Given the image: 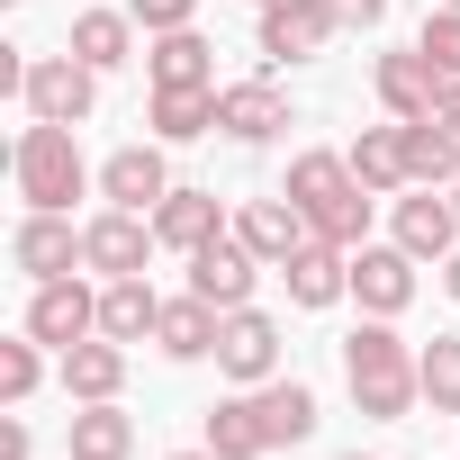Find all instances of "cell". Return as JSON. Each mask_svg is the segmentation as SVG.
Listing matches in <instances>:
<instances>
[{
    "label": "cell",
    "instance_id": "2e32d148",
    "mask_svg": "<svg viewBox=\"0 0 460 460\" xmlns=\"http://www.w3.org/2000/svg\"><path fill=\"white\" fill-rule=\"evenodd\" d=\"M397 244H406L415 262H451V244H460V208H451V199H433V190L397 199Z\"/></svg>",
    "mask_w": 460,
    "mask_h": 460
},
{
    "label": "cell",
    "instance_id": "1f68e13d",
    "mask_svg": "<svg viewBox=\"0 0 460 460\" xmlns=\"http://www.w3.org/2000/svg\"><path fill=\"white\" fill-rule=\"evenodd\" d=\"M37 379H46L37 334H28V343H0V397H10V406H28V397H37Z\"/></svg>",
    "mask_w": 460,
    "mask_h": 460
},
{
    "label": "cell",
    "instance_id": "ba28073f",
    "mask_svg": "<svg viewBox=\"0 0 460 460\" xmlns=\"http://www.w3.org/2000/svg\"><path fill=\"white\" fill-rule=\"evenodd\" d=\"M217 370L235 379V388H262V379H280V325L262 316V307H235L217 325Z\"/></svg>",
    "mask_w": 460,
    "mask_h": 460
},
{
    "label": "cell",
    "instance_id": "7402d4cb",
    "mask_svg": "<svg viewBox=\"0 0 460 460\" xmlns=\"http://www.w3.org/2000/svg\"><path fill=\"white\" fill-rule=\"evenodd\" d=\"M154 235H163V253L217 244V190H172V199L154 208Z\"/></svg>",
    "mask_w": 460,
    "mask_h": 460
},
{
    "label": "cell",
    "instance_id": "9a60e30c",
    "mask_svg": "<svg viewBox=\"0 0 460 460\" xmlns=\"http://www.w3.org/2000/svg\"><path fill=\"white\" fill-rule=\"evenodd\" d=\"M100 190H109V208H145V217H154V208L172 199V172H163L154 145H127V154L100 163Z\"/></svg>",
    "mask_w": 460,
    "mask_h": 460
},
{
    "label": "cell",
    "instance_id": "d4e9b609",
    "mask_svg": "<svg viewBox=\"0 0 460 460\" xmlns=\"http://www.w3.org/2000/svg\"><path fill=\"white\" fill-rule=\"evenodd\" d=\"M73 55H82L91 73H118V64L136 55V19H127V10H82V19H73Z\"/></svg>",
    "mask_w": 460,
    "mask_h": 460
},
{
    "label": "cell",
    "instance_id": "52a82bcc",
    "mask_svg": "<svg viewBox=\"0 0 460 460\" xmlns=\"http://www.w3.org/2000/svg\"><path fill=\"white\" fill-rule=\"evenodd\" d=\"M253 271H262V253H253L244 235H217V244H199V253H190V289H199L217 316L253 307Z\"/></svg>",
    "mask_w": 460,
    "mask_h": 460
},
{
    "label": "cell",
    "instance_id": "44dd1931",
    "mask_svg": "<svg viewBox=\"0 0 460 460\" xmlns=\"http://www.w3.org/2000/svg\"><path fill=\"white\" fill-rule=\"evenodd\" d=\"M64 388H73V406H100V397H118V388H127V343H109V334L73 343V352H64Z\"/></svg>",
    "mask_w": 460,
    "mask_h": 460
},
{
    "label": "cell",
    "instance_id": "4fadbf2b",
    "mask_svg": "<svg viewBox=\"0 0 460 460\" xmlns=\"http://www.w3.org/2000/svg\"><path fill=\"white\" fill-rule=\"evenodd\" d=\"M217 127L235 136V145H271V136L289 127L280 82H226V91H217Z\"/></svg>",
    "mask_w": 460,
    "mask_h": 460
},
{
    "label": "cell",
    "instance_id": "7a4b0ae2",
    "mask_svg": "<svg viewBox=\"0 0 460 460\" xmlns=\"http://www.w3.org/2000/svg\"><path fill=\"white\" fill-rule=\"evenodd\" d=\"M298 208H307V226H316V244H361L370 235V190L352 181V154H298L289 163V181H280Z\"/></svg>",
    "mask_w": 460,
    "mask_h": 460
},
{
    "label": "cell",
    "instance_id": "e0dca14e",
    "mask_svg": "<svg viewBox=\"0 0 460 460\" xmlns=\"http://www.w3.org/2000/svg\"><path fill=\"white\" fill-rule=\"evenodd\" d=\"M154 91H217V46L199 37V28H172V37H154Z\"/></svg>",
    "mask_w": 460,
    "mask_h": 460
},
{
    "label": "cell",
    "instance_id": "f1b7e54d",
    "mask_svg": "<svg viewBox=\"0 0 460 460\" xmlns=\"http://www.w3.org/2000/svg\"><path fill=\"white\" fill-rule=\"evenodd\" d=\"M208 127H217V91H154V136L190 145V136H208Z\"/></svg>",
    "mask_w": 460,
    "mask_h": 460
},
{
    "label": "cell",
    "instance_id": "ac0fdd59",
    "mask_svg": "<svg viewBox=\"0 0 460 460\" xmlns=\"http://www.w3.org/2000/svg\"><path fill=\"white\" fill-rule=\"evenodd\" d=\"M217 325H226V316H217V307H208L199 289H190V298H163L154 352H163V361H208V352H217Z\"/></svg>",
    "mask_w": 460,
    "mask_h": 460
},
{
    "label": "cell",
    "instance_id": "484cf974",
    "mask_svg": "<svg viewBox=\"0 0 460 460\" xmlns=\"http://www.w3.org/2000/svg\"><path fill=\"white\" fill-rule=\"evenodd\" d=\"M253 406H262V433H271V451L316 433V388H298V379H262V388H253Z\"/></svg>",
    "mask_w": 460,
    "mask_h": 460
},
{
    "label": "cell",
    "instance_id": "8992f818",
    "mask_svg": "<svg viewBox=\"0 0 460 460\" xmlns=\"http://www.w3.org/2000/svg\"><path fill=\"white\" fill-rule=\"evenodd\" d=\"M334 37H343L334 0H271V10H262V64H307Z\"/></svg>",
    "mask_w": 460,
    "mask_h": 460
},
{
    "label": "cell",
    "instance_id": "74e56055",
    "mask_svg": "<svg viewBox=\"0 0 460 460\" xmlns=\"http://www.w3.org/2000/svg\"><path fill=\"white\" fill-rule=\"evenodd\" d=\"M181 460H217V451H181Z\"/></svg>",
    "mask_w": 460,
    "mask_h": 460
},
{
    "label": "cell",
    "instance_id": "b9f144b4",
    "mask_svg": "<svg viewBox=\"0 0 460 460\" xmlns=\"http://www.w3.org/2000/svg\"><path fill=\"white\" fill-rule=\"evenodd\" d=\"M262 10H271V0H262Z\"/></svg>",
    "mask_w": 460,
    "mask_h": 460
},
{
    "label": "cell",
    "instance_id": "7bdbcfd3",
    "mask_svg": "<svg viewBox=\"0 0 460 460\" xmlns=\"http://www.w3.org/2000/svg\"><path fill=\"white\" fill-rule=\"evenodd\" d=\"M451 10H460V0H451Z\"/></svg>",
    "mask_w": 460,
    "mask_h": 460
},
{
    "label": "cell",
    "instance_id": "277c9868",
    "mask_svg": "<svg viewBox=\"0 0 460 460\" xmlns=\"http://www.w3.org/2000/svg\"><path fill=\"white\" fill-rule=\"evenodd\" d=\"M28 118H55V127H82L91 118V100H100V73L82 64V55H37L28 64Z\"/></svg>",
    "mask_w": 460,
    "mask_h": 460
},
{
    "label": "cell",
    "instance_id": "30bf717a",
    "mask_svg": "<svg viewBox=\"0 0 460 460\" xmlns=\"http://www.w3.org/2000/svg\"><path fill=\"white\" fill-rule=\"evenodd\" d=\"M10 262H19L28 280H64V271L82 262L73 217H64V208H28V217H19V235H10Z\"/></svg>",
    "mask_w": 460,
    "mask_h": 460
},
{
    "label": "cell",
    "instance_id": "5bb4252c",
    "mask_svg": "<svg viewBox=\"0 0 460 460\" xmlns=\"http://www.w3.org/2000/svg\"><path fill=\"white\" fill-rule=\"evenodd\" d=\"M370 82H379V109H388V118H406V127H415V118H442V73H433L424 55H379Z\"/></svg>",
    "mask_w": 460,
    "mask_h": 460
},
{
    "label": "cell",
    "instance_id": "9c48e42d",
    "mask_svg": "<svg viewBox=\"0 0 460 460\" xmlns=\"http://www.w3.org/2000/svg\"><path fill=\"white\" fill-rule=\"evenodd\" d=\"M28 334L55 343V352H73V343L100 334V298H91L73 271H64V280H37V298H28Z\"/></svg>",
    "mask_w": 460,
    "mask_h": 460
},
{
    "label": "cell",
    "instance_id": "f546056e",
    "mask_svg": "<svg viewBox=\"0 0 460 460\" xmlns=\"http://www.w3.org/2000/svg\"><path fill=\"white\" fill-rule=\"evenodd\" d=\"M415 370H424V406L433 415H460V334H433L415 352Z\"/></svg>",
    "mask_w": 460,
    "mask_h": 460
},
{
    "label": "cell",
    "instance_id": "60d3db41",
    "mask_svg": "<svg viewBox=\"0 0 460 460\" xmlns=\"http://www.w3.org/2000/svg\"><path fill=\"white\" fill-rule=\"evenodd\" d=\"M451 190H460V181H451ZM451 208H460V199H451Z\"/></svg>",
    "mask_w": 460,
    "mask_h": 460
},
{
    "label": "cell",
    "instance_id": "ffe728a7",
    "mask_svg": "<svg viewBox=\"0 0 460 460\" xmlns=\"http://www.w3.org/2000/svg\"><path fill=\"white\" fill-rule=\"evenodd\" d=\"M280 280H289L298 307H334V298L352 289V253H343V244H307V253L280 262Z\"/></svg>",
    "mask_w": 460,
    "mask_h": 460
},
{
    "label": "cell",
    "instance_id": "5b68a950",
    "mask_svg": "<svg viewBox=\"0 0 460 460\" xmlns=\"http://www.w3.org/2000/svg\"><path fill=\"white\" fill-rule=\"evenodd\" d=\"M154 244H163V235H154V217H145V208H100V217L82 226V262L109 271V280H136Z\"/></svg>",
    "mask_w": 460,
    "mask_h": 460
},
{
    "label": "cell",
    "instance_id": "cb8c5ba5",
    "mask_svg": "<svg viewBox=\"0 0 460 460\" xmlns=\"http://www.w3.org/2000/svg\"><path fill=\"white\" fill-rule=\"evenodd\" d=\"M208 451H217V460H262V451H271L262 406H253V397H217V406H208Z\"/></svg>",
    "mask_w": 460,
    "mask_h": 460
},
{
    "label": "cell",
    "instance_id": "e575fe53",
    "mask_svg": "<svg viewBox=\"0 0 460 460\" xmlns=\"http://www.w3.org/2000/svg\"><path fill=\"white\" fill-rule=\"evenodd\" d=\"M0 460H28V424H0Z\"/></svg>",
    "mask_w": 460,
    "mask_h": 460
},
{
    "label": "cell",
    "instance_id": "3957f363",
    "mask_svg": "<svg viewBox=\"0 0 460 460\" xmlns=\"http://www.w3.org/2000/svg\"><path fill=\"white\" fill-rule=\"evenodd\" d=\"M10 172H19V199H28V208H73V199L91 190L82 145H73V127H55V118H37V127L19 136Z\"/></svg>",
    "mask_w": 460,
    "mask_h": 460
},
{
    "label": "cell",
    "instance_id": "d6a6232c",
    "mask_svg": "<svg viewBox=\"0 0 460 460\" xmlns=\"http://www.w3.org/2000/svg\"><path fill=\"white\" fill-rule=\"evenodd\" d=\"M127 19H136L145 37H172V28H190V19H199V0H127Z\"/></svg>",
    "mask_w": 460,
    "mask_h": 460
},
{
    "label": "cell",
    "instance_id": "d590c367",
    "mask_svg": "<svg viewBox=\"0 0 460 460\" xmlns=\"http://www.w3.org/2000/svg\"><path fill=\"white\" fill-rule=\"evenodd\" d=\"M442 127H460V82H442Z\"/></svg>",
    "mask_w": 460,
    "mask_h": 460
},
{
    "label": "cell",
    "instance_id": "8d00e7d4",
    "mask_svg": "<svg viewBox=\"0 0 460 460\" xmlns=\"http://www.w3.org/2000/svg\"><path fill=\"white\" fill-rule=\"evenodd\" d=\"M442 289H451V298H460V244H451V262H442Z\"/></svg>",
    "mask_w": 460,
    "mask_h": 460
},
{
    "label": "cell",
    "instance_id": "6da1fadb",
    "mask_svg": "<svg viewBox=\"0 0 460 460\" xmlns=\"http://www.w3.org/2000/svg\"><path fill=\"white\" fill-rule=\"evenodd\" d=\"M343 379H352V406L379 415V424H406V415L424 406V370H415V352H406V334H397L388 316H370V325L343 343Z\"/></svg>",
    "mask_w": 460,
    "mask_h": 460
},
{
    "label": "cell",
    "instance_id": "83f0119b",
    "mask_svg": "<svg viewBox=\"0 0 460 460\" xmlns=\"http://www.w3.org/2000/svg\"><path fill=\"white\" fill-rule=\"evenodd\" d=\"M127 451H136V424L118 415V397L73 406V460H127Z\"/></svg>",
    "mask_w": 460,
    "mask_h": 460
},
{
    "label": "cell",
    "instance_id": "ab89813d",
    "mask_svg": "<svg viewBox=\"0 0 460 460\" xmlns=\"http://www.w3.org/2000/svg\"><path fill=\"white\" fill-rule=\"evenodd\" d=\"M0 10H19V0H0Z\"/></svg>",
    "mask_w": 460,
    "mask_h": 460
},
{
    "label": "cell",
    "instance_id": "8fae6325",
    "mask_svg": "<svg viewBox=\"0 0 460 460\" xmlns=\"http://www.w3.org/2000/svg\"><path fill=\"white\" fill-rule=\"evenodd\" d=\"M235 235H244V244H253V253H262V262L280 271L289 253H307V244H316V226H307V208H298V199L280 190V199H244Z\"/></svg>",
    "mask_w": 460,
    "mask_h": 460
},
{
    "label": "cell",
    "instance_id": "d6986e66",
    "mask_svg": "<svg viewBox=\"0 0 460 460\" xmlns=\"http://www.w3.org/2000/svg\"><path fill=\"white\" fill-rule=\"evenodd\" d=\"M352 181H361L370 199H379V190H415V172H406V118L352 136Z\"/></svg>",
    "mask_w": 460,
    "mask_h": 460
},
{
    "label": "cell",
    "instance_id": "4316f807",
    "mask_svg": "<svg viewBox=\"0 0 460 460\" xmlns=\"http://www.w3.org/2000/svg\"><path fill=\"white\" fill-rule=\"evenodd\" d=\"M406 172H415V190H442V181H460V127H442V118H415V127H406Z\"/></svg>",
    "mask_w": 460,
    "mask_h": 460
},
{
    "label": "cell",
    "instance_id": "603a6c76",
    "mask_svg": "<svg viewBox=\"0 0 460 460\" xmlns=\"http://www.w3.org/2000/svg\"><path fill=\"white\" fill-rule=\"evenodd\" d=\"M154 325H163V298L145 289V271H136V280H109V289H100V334H109V343H145Z\"/></svg>",
    "mask_w": 460,
    "mask_h": 460
},
{
    "label": "cell",
    "instance_id": "f35d334b",
    "mask_svg": "<svg viewBox=\"0 0 460 460\" xmlns=\"http://www.w3.org/2000/svg\"><path fill=\"white\" fill-rule=\"evenodd\" d=\"M343 460H379V451H343Z\"/></svg>",
    "mask_w": 460,
    "mask_h": 460
},
{
    "label": "cell",
    "instance_id": "836d02e7",
    "mask_svg": "<svg viewBox=\"0 0 460 460\" xmlns=\"http://www.w3.org/2000/svg\"><path fill=\"white\" fill-rule=\"evenodd\" d=\"M334 19H343V28H379V19H388V0H334Z\"/></svg>",
    "mask_w": 460,
    "mask_h": 460
},
{
    "label": "cell",
    "instance_id": "7c38bea8",
    "mask_svg": "<svg viewBox=\"0 0 460 460\" xmlns=\"http://www.w3.org/2000/svg\"><path fill=\"white\" fill-rule=\"evenodd\" d=\"M352 298L370 316H397L415 298V253L406 244H352Z\"/></svg>",
    "mask_w": 460,
    "mask_h": 460
},
{
    "label": "cell",
    "instance_id": "4dcf8cb0",
    "mask_svg": "<svg viewBox=\"0 0 460 460\" xmlns=\"http://www.w3.org/2000/svg\"><path fill=\"white\" fill-rule=\"evenodd\" d=\"M415 55L442 73V82H460V10L442 0V10H424V37H415Z\"/></svg>",
    "mask_w": 460,
    "mask_h": 460
}]
</instances>
